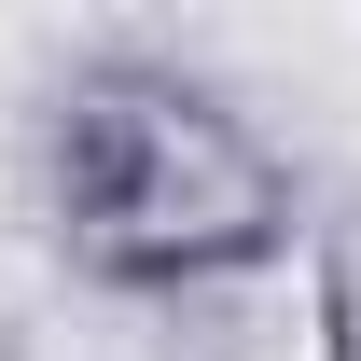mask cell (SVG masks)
<instances>
[{
  "mask_svg": "<svg viewBox=\"0 0 361 361\" xmlns=\"http://www.w3.org/2000/svg\"><path fill=\"white\" fill-rule=\"evenodd\" d=\"M97 209H111L126 250H236V236L264 223V167H250V139H223L209 111H126Z\"/></svg>",
  "mask_w": 361,
  "mask_h": 361,
  "instance_id": "cell-1",
  "label": "cell"
},
{
  "mask_svg": "<svg viewBox=\"0 0 361 361\" xmlns=\"http://www.w3.org/2000/svg\"><path fill=\"white\" fill-rule=\"evenodd\" d=\"M209 361H348V306H334V264L306 236H264L236 264L223 319H209Z\"/></svg>",
  "mask_w": 361,
  "mask_h": 361,
  "instance_id": "cell-2",
  "label": "cell"
}]
</instances>
